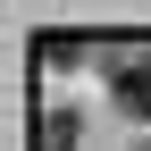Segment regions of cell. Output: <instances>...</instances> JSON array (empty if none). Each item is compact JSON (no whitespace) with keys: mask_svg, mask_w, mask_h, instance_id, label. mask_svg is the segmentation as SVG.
I'll use <instances>...</instances> for the list:
<instances>
[{"mask_svg":"<svg viewBox=\"0 0 151 151\" xmlns=\"http://www.w3.org/2000/svg\"><path fill=\"white\" fill-rule=\"evenodd\" d=\"M143 151H151V143H143Z\"/></svg>","mask_w":151,"mask_h":151,"instance_id":"7a4b0ae2","label":"cell"},{"mask_svg":"<svg viewBox=\"0 0 151 151\" xmlns=\"http://www.w3.org/2000/svg\"><path fill=\"white\" fill-rule=\"evenodd\" d=\"M118 101L134 109V118H151V50H143V59H126V76H118Z\"/></svg>","mask_w":151,"mask_h":151,"instance_id":"6da1fadb","label":"cell"}]
</instances>
